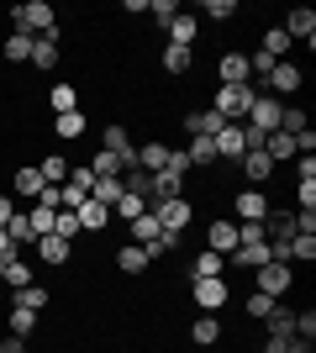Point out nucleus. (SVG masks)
Returning a JSON list of instances; mask_svg holds the SVG:
<instances>
[{
	"mask_svg": "<svg viewBox=\"0 0 316 353\" xmlns=\"http://www.w3.org/2000/svg\"><path fill=\"white\" fill-rule=\"evenodd\" d=\"M11 32H32V37H43V32H59V16L48 0H27V6H16L11 11Z\"/></svg>",
	"mask_w": 316,
	"mask_h": 353,
	"instance_id": "nucleus-1",
	"label": "nucleus"
},
{
	"mask_svg": "<svg viewBox=\"0 0 316 353\" xmlns=\"http://www.w3.org/2000/svg\"><path fill=\"white\" fill-rule=\"evenodd\" d=\"M148 211H153V216H158V227H164L169 237H185V227L196 221V206H190L185 195H169V201H153Z\"/></svg>",
	"mask_w": 316,
	"mask_h": 353,
	"instance_id": "nucleus-2",
	"label": "nucleus"
},
{
	"mask_svg": "<svg viewBox=\"0 0 316 353\" xmlns=\"http://www.w3.org/2000/svg\"><path fill=\"white\" fill-rule=\"evenodd\" d=\"M253 95H258V85H222L216 90V117L222 121H248V105H253Z\"/></svg>",
	"mask_w": 316,
	"mask_h": 353,
	"instance_id": "nucleus-3",
	"label": "nucleus"
},
{
	"mask_svg": "<svg viewBox=\"0 0 316 353\" xmlns=\"http://www.w3.org/2000/svg\"><path fill=\"white\" fill-rule=\"evenodd\" d=\"M280 111H285V101H274V95H264V90H258L253 105H248V121H242V127H253L258 137H269V132H280Z\"/></svg>",
	"mask_w": 316,
	"mask_h": 353,
	"instance_id": "nucleus-4",
	"label": "nucleus"
},
{
	"mask_svg": "<svg viewBox=\"0 0 316 353\" xmlns=\"http://www.w3.org/2000/svg\"><path fill=\"white\" fill-rule=\"evenodd\" d=\"M301 85H306L301 63L280 59V63H274V69H269V79H264V85H258V90H264V95H274V101H280V95H295V90H301Z\"/></svg>",
	"mask_w": 316,
	"mask_h": 353,
	"instance_id": "nucleus-5",
	"label": "nucleus"
},
{
	"mask_svg": "<svg viewBox=\"0 0 316 353\" xmlns=\"http://www.w3.org/2000/svg\"><path fill=\"white\" fill-rule=\"evenodd\" d=\"M253 274H258V290H264V295H274V301H280V295H290V285H295V269H290V264H280V259L258 264Z\"/></svg>",
	"mask_w": 316,
	"mask_h": 353,
	"instance_id": "nucleus-6",
	"label": "nucleus"
},
{
	"mask_svg": "<svg viewBox=\"0 0 316 353\" xmlns=\"http://www.w3.org/2000/svg\"><path fill=\"white\" fill-rule=\"evenodd\" d=\"M190 301H196L200 311H222L227 301H232V290H227V274H216V280H190Z\"/></svg>",
	"mask_w": 316,
	"mask_h": 353,
	"instance_id": "nucleus-7",
	"label": "nucleus"
},
{
	"mask_svg": "<svg viewBox=\"0 0 316 353\" xmlns=\"http://www.w3.org/2000/svg\"><path fill=\"white\" fill-rule=\"evenodd\" d=\"M211 143H216V159L222 163H238L242 153H248V137H242V121H227L222 132L211 137Z\"/></svg>",
	"mask_w": 316,
	"mask_h": 353,
	"instance_id": "nucleus-8",
	"label": "nucleus"
},
{
	"mask_svg": "<svg viewBox=\"0 0 316 353\" xmlns=\"http://www.w3.org/2000/svg\"><path fill=\"white\" fill-rule=\"evenodd\" d=\"M269 195L264 190H238V201H232V221H264L269 216Z\"/></svg>",
	"mask_w": 316,
	"mask_h": 353,
	"instance_id": "nucleus-9",
	"label": "nucleus"
},
{
	"mask_svg": "<svg viewBox=\"0 0 316 353\" xmlns=\"http://www.w3.org/2000/svg\"><path fill=\"white\" fill-rule=\"evenodd\" d=\"M280 27L290 32V43H306V48L316 43V11H311V6H295V11H290Z\"/></svg>",
	"mask_w": 316,
	"mask_h": 353,
	"instance_id": "nucleus-10",
	"label": "nucleus"
},
{
	"mask_svg": "<svg viewBox=\"0 0 316 353\" xmlns=\"http://www.w3.org/2000/svg\"><path fill=\"white\" fill-rule=\"evenodd\" d=\"M32 248H37V259H43L48 269H63L69 259H74V243H63V237H53V232H48V237H37Z\"/></svg>",
	"mask_w": 316,
	"mask_h": 353,
	"instance_id": "nucleus-11",
	"label": "nucleus"
},
{
	"mask_svg": "<svg viewBox=\"0 0 316 353\" xmlns=\"http://www.w3.org/2000/svg\"><path fill=\"white\" fill-rule=\"evenodd\" d=\"M216 79H222V85H253L248 53H222V63H216Z\"/></svg>",
	"mask_w": 316,
	"mask_h": 353,
	"instance_id": "nucleus-12",
	"label": "nucleus"
},
{
	"mask_svg": "<svg viewBox=\"0 0 316 353\" xmlns=\"http://www.w3.org/2000/svg\"><path fill=\"white\" fill-rule=\"evenodd\" d=\"M206 248H211V253H222V259H227V253L238 248V221H222V216H216V221L206 227Z\"/></svg>",
	"mask_w": 316,
	"mask_h": 353,
	"instance_id": "nucleus-13",
	"label": "nucleus"
},
{
	"mask_svg": "<svg viewBox=\"0 0 316 353\" xmlns=\"http://www.w3.org/2000/svg\"><path fill=\"white\" fill-rule=\"evenodd\" d=\"M258 264H269V243H238L227 253V269H258Z\"/></svg>",
	"mask_w": 316,
	"mask_h": 353,
	"instance_id": "nucleus-14",
	"label": "nucleus"
},
{
	"mask_svg": "<svg viewBox=\"0 0 316 353\" xmlns=\"http://www.w3.org/2000/svg\"><path fill=\"white\" fill-rule=\"evenodd\" d=\"M32 69H59V32H43V37H32Z\"/></svg>",
	"mask_w": 316,
	"mask_h": 353,
	"instance_id": "nucleus-15",
	"label": "nucleus"
},
{
	"mask_svg": "<svg viewBox=\"0 0 316 353\" xmlns=\"http://www.w3.org/2000/svg\"><path fill=\"white\" fill-rule=\"evenodd\" d=\"M238 163H242V174H248V185H269L274 163H269V153H264V148H248Z\"/></svg>",
	"mask_w": 316,
	"mask_h": 353,
	"instance_id": "nucleus-16",
	"label": "nucleus"
},
{
	"mask_svg": "<svg viewBox=\"0 0 316 353\" xmlns=\"http://www.w3.org/2000/svg\"><path fill=\"white\" fill-rule=\"evenodd\" d=\"M169 43H174V48H196V37H200V16H174V21H169Z\"/></svg>",
	"mask_w": 316,
	"mask_h": 353,
	"instance_id": "nucleus-17",
	"label": "nucleus"
},
{
	"mask_svg": "<svg viewBox=\"0 0 316 353\" xmlns=\"http://www.w3.org/2000/svg\"><path fill=\"white\" fill-rule=\"evenodd\" d=\"M222 127H227V121L216 117L211 105H200V111H190V117H185V132H190V137H216Z\"/></svg>",
	"mask_w": 316,
	"mask_h": 353,
	"instance_id": "nucleus-18",
	"label": "nucleus"
},
{
	"mask_svg": "<svg viewBox=\"0 0 316 353\" xmlns=\"http://www.w3.org/2000/svg\"><path fill=\"white\" fill-rule=\"evenodd\" d=\"M190 343H196V348H216V343H222V322H216V311H206V316L190 322Z\"/></svg>",
	"mask_w": 316,
	"mask_h": 353,
	"instance_id": "nucleus-19",
	"label": "nucleus"
},
{
	"mask_svg": "<svg viewBox=\"0 0 316 353\" xmlns=\"http://www.w3.org/2000/svg\"><path fill=\"white\" fill-rule=\"evenodd\" d=\"M264 153H269L274 169L290 163V159H301V148H295V137H290V132H269V137H264Z\"/></svg>",
	"mask_w": 316,
	"mask_h": 353,
	"instance_id": "nucleus-20",
	"label": "nucleus"
},
{
	"mask_svg": "<svg viewBox=\"0 0 316 353\" xmlns=\"http://www.w3.org/2000/svg\"><path fill=\"white\" fill-rule=\"evenodd\" d=\"M74 216H79V232H90V237H101L105 227H111V211H105L101 201H85V206H79Z\"/></svg>",
	"mask_w": 316,
	"mask_h": 353,
	"instance_id": "nucleus-21",
	"label": "nucleus"
},
{
	"mask_svg": "<svg viewBox=\"0 0 316 353\" xmlns=\"http://www.w3.org/2000/svg\"><path fill=\"white\" fill-rule=\"evenodd\" d=\"M48 185H43V174H37V163H27V169H16L11 174V195H27V201H37Z\"/></svg>",
	"mask_w": 316,
	"mask_h": 353,
	"instance_id": "nucleus-22",
	"label": "nucleus"
},
{
	"mask_svg": "<svg viewBox=\"0 0 316 353\" xmlns=\"http://www.w3.org/2000/svg\"><path fill=\"white\" fill-rule=\"evenodd\" d=\"M258 53H264V59H274V63L290 59V32H285V27H269V32H264V43H258Z\"/></svg>",
	"mask_w": 316,
	"mask_h": 353,
	"instance_id": "nucleus-23",
	"label": "nucleus"
},
{
	"mask_svg": "<svg viewBox=\"0 0 316 353\" xmlns=\"http://www.w3.org/2000/svg\"><path fill=\"white\" fill-rule=\"evenodd\" d=\"M222 269H227V259H222V253L200 248V253H196V264H190V280H216Z\"/></svg>",
	"mask_w": 316,
	"mask_h": 353,
	"instance_id": "nucleus-24",
	"label": "nucleus"
},
{
	"mask_svg": "<svg viewBox=\"0 0 316 353\" xmlns=\"http://www.w3.org/2000/svg\"><path fill=\"white\" fill-rule=\"evenodd\" d=\"M0 280L11 285V290H27V285H37V280H32V264L21 259V253H11V259H6V274H0Z\"/></svg>",
	"mask_w": 316,
	"mask_h": 353,
	"instance_id": "nucleus-25",
	"label": "nucleus"
},
{
	"mask_svg": "<svg viewBox=\"0 0 316 353\" xmlns=\"http://www.w3.org/2000/svg\"><path fill=\"white\" fill-rule=\"evenodd\" d=\"M185 159H190V169H211V163H216V143H211V137H190V143H185Z\"/></svg>",
	"mask_w": 316,
	"mask_h": 353,
	"instance_id": "nucleus-26",
	"label": "nucleus"
},
{
	"mask_svg": "<svg viewBox=\"0 0 316 353\" xmlns=\"http://www.w3.org/2000/svg\"><path fill=\"white\" fill-rule=\"evenodd\" d=\"M6 237H11V248H32V243H37V232H32L27 211H16V216L6 221Z\"/></svg>",
	"mask_w": 316,
	"mask_h": 353,
	"instance_id": "nucleus-27",
	"label": "nucleus"
},
{
	"mask_svg": "<svg viewBox=\"0 0 316 353\" xmlns=\"http://www.w3.org/2000/svg\"><path fill=\"white\" fill-rule=\"evenodd\" d=\"M169 163V143H143L137 148V169H148V174H158Z\"/></svg>",
	"mask_w": 316,
	"mask_h": 353,
	"instance_id": "nucleus-28",
	"label": "nucleus"
},
{
	"mask_svg": "<svg viewBox=\"0 0 316 353\" xmlns=\"http://www.w3.org/2000/svg\"><path fill=\"white\" fill-rule=\"evenodd\" d=\"M69 169H74V163L63 159V153H48V159L37 163V174H43V185H63V179H69Z\"/></svg>",
	"mask_w": 316,
	"mask_h": 353,
	"instance_id": "nucleus-29",
	"label": "nucleus"
},
{
	"mask_svg": "<svg viewBox=\"0 0 316 353\" xmlns=\"http://www.w3.org/2000/svg\"><path fill=\"white\" fill-rule=\"evenodd\" d=\"M153 264V259H148V253H143V248H137V243H127V248H116V269H121V274H143V269H148Z\"/></svg>",
	"mask_w": 316,
	"mask_h": 353,
	"instance_id": "nucleus-30",
	"label": "nucleus"
},
{
	"mask_svg": "<svg viewBox=\"0 0 316 353\" xmlns=\"http://www.w3.org/2000/svg\"><path fill=\"white\" fill-rule=\"evenodd\" d=\"M143 211H148V201H143V195L121 190V201H116V206H111V221H137V216H143Z\"/></svg>",
	"mask_w": 316,
	"mask_h": 353,
	"instance_id": "nucleus-31",
	"label": "nucleus"
},
{
	"mask_svg": "<svg viewBox=\"0 0 316 353\" xmlns=\"http://www.w3.org/2000/svg\"><path fill=\"white\" fill-rule=\"evenodd\" d=\"M127 227H132V243H137V248H148L153 237L164 232V227H158V216H153V211H143V216H137V221H127Z\"/></svg>",
	"mask_w": 316,
	"mask_h": 353,
	"instance_id": "nucleus-32",
	"label": "nucleus"
},
{
	"mask_svg": "<svg viewBox=\"0 0 316 353\" xmlns=\"http://www.w3.org/2000/svg\"><path fill=\"white\" fill-rule=\"evenodd\" d=\"M53 137H63V143L85 137V117H79V111H63V117H53Z\"/></svg>",
	"mask_w": 316,
	"mask_h": 353,
	"instance_id": "nucleus-33",
	"label": "nucleus"
},
{
	"mask_svg": "<svg viewBox=\"0 0 316 353\" xmlns=\"http://www.w3.org/2000/svg\"><path fill=\"white\" fill-rule=\"evenodd\" d=\"M190 63H196V48H174V43L164 48V69L169 74H190Z\"/></svg>",
	"mask_w": 316,
	"mask_h": 353,
	"instance_id": "nucleus-34",
	"label": "nucleus"
},
{
	"mask_svg": "<svg viewBox=\"0 0 316 353\" xmlns=\"http://www.w3.org/2000/svg\"><path fill=\"white\" fill-rule=\"evenodd\" d=\"M90 174H95V179H121V159H116V153H105V148H95Z\"/></svg>",
	"mask_w": 316,
	"mask_h": 353,
	"instance_id": "nucleus-35",
	"label": "nucleus"
},
{
	"mask_svg": "<svg viewBox=\"0 0 316 353\" xmlns=\"http://www.w3.org/2000/svg\"><path fill=\"white\" fill-rule=\"evenodd\" d=\"M11 306H21V311H43V306H48V290H43V285H27V290H11Z\"/></svg>",
	"mask_w": 316,
	"mask_h": 353,
	"instance_id": "nucleus-36",
	"label": "nucleus"
},
{
	"mask_svg": "<svg viewBox=\"0 0 316 353\" xmlns=\"http://www.w3.org/2000/svg\"><path fill=\"white\" fill-rule=\"evenodd\" d=\"M6 59H11V63L32 59V32H11V37H6Z\"/></svg>",
	"mask_w": 316,
	"mask_h": 353,
	"instance_id": "nucleus-37",
	"label": "nucleus"
},
{
	"mask_svg": "<svg viewBox=\"0 0 316 353\" xmlns=\"http://www.w3.org/2000/svg\"><path fill=\"white\" fill-rule=\"evenodd\" d=\"M48 101H53V117H63V111H79V90L74 85H53Z\"/></svg>",
	"mask_w": 316,
	"mask_h": 353,
	"instance_id": "nucleus-38",
	"label": "nucleus"
},
{
	"mask_svg": "<svg viewBox=\"0 0 316 353\" xmlns=\"http://www.w3.org/2000/svg\"><path fill=\"white\" fill-rule=\"evenodd\" d=\"M90 201H101V206L111 211L121 201V179H95V185H90Z\"/></svg>",
	"mask_w": 316,
	"mask_h": 353,
	"instance_id": "nucleus-39",
	"label": "nucleus"
},
{
	"mask_svg": "<svg viewBox=\"0 0 316 353\" xmlns=\"http://www.w3.org/2000/svg\"><path fill=\"white\" fill-rule=\"evenodd\" d=\"M53 216H59V211L48 206V201H37V206L27 211V221H32V232H37V237H48V232H53Z\"/></svg>",
	"mask_w": 316,
	"mask_h": 353,
	"instance_id": "nucleus-40",
	"label": "nucleus"
},
{
	"mask_svg": "<svg viewBox=\"0 0 316 353\" xmlns=\"http://www.w3.org/2000/svg\"><path fill=\"white\" fill-rule=\"evenodd\" d=\"M290 259L311 264V259H316V232H295V237H290Z\"/></svg>",
	"mask_w": 316,
	"mask_h": 353,
	"instance_id": "nucleus-41",
	"label": "nucleus"
},
{
	"mask_svg": "<svg viewBox=\"0 0 316 353\" xmlns=\"http://www.w3.org/2000/svg\"><path fill=\"white\" fill-rule=\"evenodd\" d=\"M280 306V301H274V295H264V290H253L248 295V316H253V322H269V311Z\"/></svg>",
	"mask_w": 316,
	"mask_h": 353,
	"instance_id": "nucleus-42",
	"label": "nucleus"
},
{
	"mask_svg": "<svg viewBox=\"0 0 316 353\" xmlns=\"http://www.w3.org/2000/svg\"><path fill=\"white\" fill-rule=\"evenodd\" d=\"M32 327H37V311L11 306V338H32Z\"/></svg>",
	"mask_w": 316,
	"mask_h": 353,
	"instance_id": "nucleus-43",
	"label": "nucleus"
},
{
	"mask_svg": "<svg viewBox=\"0 0 316 353\" xmlns=\"http://www.w3.org/2000/svg\"><path fill=\"white\" fill-rule=\"evenodd\" d=\"M53 237H63V243H74V237H79V216H74V211H59V216H53Z\"/></svg>",
	"mask_w": 316,
	"mask_h": 353,
	"instance_id": "nucleus-44",
	"label": "nucleus"
},
{
	"mask_svg": "<svg viewBox=\"0 0 316 353\" xmlns=\"http://www.w3.org/2000/svg\"><path fill=\"white\" fill-rule=\"evenodd\" d=\"M200 16H211V21H232V16H238V0H206Z\"/></svg>",
	"mask_w": 316,
	"mask_h": 353,
	"instance_id": "nucleus-45",
	"label": "nucleus"
},
{
	"mask_svg": "<svg viewBox=\"0 0 316 353\" xmlns=\"http://www.w3.org/2000/svg\"><path fill=\"white\" fill-rule=\"evenodd\" d=\"M295 211H316V179H295Z\"/></svg>",
	"mask_w": 316,
	"mask_h": 353,
	"instance_id": "nucleus-46",
	"label": "nucleus"
},
{
	"mask_svg": "<svg viewBox=\"0 0 316 353\" xmlns=\"http://www.w3.org/2000/svg\"><path fill=\"white\" fill-rule=\"evenodd\" d=\"M148 16L158 21V27H169V21L180 16V6H174V0H148Z\"/></svg>",
	"mask_w": 316,
	"mask_h": 353,
	"instance_id": "nucleus-47",
	"label": "nucleus"
},
{
	"mask_svg": "<svg viewBox=\"0 0 316 353\" xmlns=\"http://www.w3.org/2000/svg\"><path fill=\"white\" fill-rule=\"evenodd\" d=\"M295 338L316 343V311H295Z\"/></svg>",
	"mask_w": 316,
	"mask_h": 353,
	"instance_id": "nucleus-48",
	"label": "nucleus"
},
{
	"mask_svg": "<svg viewBox=\"0 0 316 353\" xmlns=\"http://www.w3.org/2000/svg\"><path fill=\"white\" fill-rule=\"evenodd\" d=\"M295 163H301V179H316V153H301Z\"/></svg>",
	"mask_w": 316,
	"mask_h": 353,
	"instance_id": "nucleus-49",
	"label": "nucleus"
},
{
	"mask_svg": "<svg viewBox=\"0 0 316 353\" xmlns=\"http://www.w3.org/2000/svg\"><path fill=\"white\" fill-rule=\"evenodd\" d=\"M0 353H27V338H11V332H6V343H0Z\"/></svg>",
	"mask_w": 316,
	"mask_h": 353,
	"instance_id": "nucleus-50",
	"label": "nucleus"
},
{
	"mask_svg": "<svg viewBox=\"0 0 316 353\" xmlns=\"http://www.w3.org/2000/svg\"><path fill=\"white\" fill-rule=\"evenodd\" d=\"M16 216V206H11V195H0V227H6V221Z\"/></svg>",
	"mask_w": 316,
	"mask_h": 353,
	"instance_id": "nucleus-51",
	"label": "nucleus"
},
{
	"mask_svg": "<svg viewBox=\"0 0 316 353\" xmlns=\"http://www.w3.org/2000/svg\"><path fill=\"white\" fill-rule=\"evenodd\" d=\"M11 253L16 248H11V237H6V227H0V259H11Z\"/></svg>",
	"mask_w": 316,
	"mask_h": 353,
	"instance_id": "nucleus-52",
	"label": "nucleus"
},
{
	"mask_svg": "<svg viewBox=\"0 0 316 353\" xmlns=\"http://www.w3.org/2000/svg\"><path fill=\"white\" fill-rule=\"evenodd\" d=\"M0 274H6V259H0Z\"/></svg>",
	"mask_w": 316,
	"mask_h": 353,
	"instance_id": "nucleus-53",
	"label": "nucleus"
}]
</instances>
